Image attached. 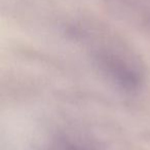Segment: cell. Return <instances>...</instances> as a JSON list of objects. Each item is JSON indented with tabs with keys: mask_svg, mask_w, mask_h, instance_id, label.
<instances>
[{
	"mask_svg": "<svg viewBox=\"0 0 150 150\" xmlns=\"http://www.w3.org/2000/svg\"><path fill=\"white\" fill-rule=\"evenodd\" d=\"M92 56L102 71L118 87L126 91H134L140 87L143 74L138 59L130 48L120 40L109 34L99 33L83 34Z\"/></svg>",
	"mask_w": 150,
	"mask_h": 150,
	"instance_id": "6da1fadb",
	"label": "cell"
},
{
	"mask_svg": "<svg viewBox=\"0 0 150 150\" xmlns=\"http://www.w3.org/2000/svg\"><path fill=\"white\" fill-rule=\"evenodd\" d=\"M55 150H86V149H83L79 146H76V145H73L71 143H61L57 146V148Z\"/></svg>",
	"mask_w": 150,
	"mask_h": 150,
	"instance_id": "7a4b0ae2",
	"label": "cell"
}]
</instances>
